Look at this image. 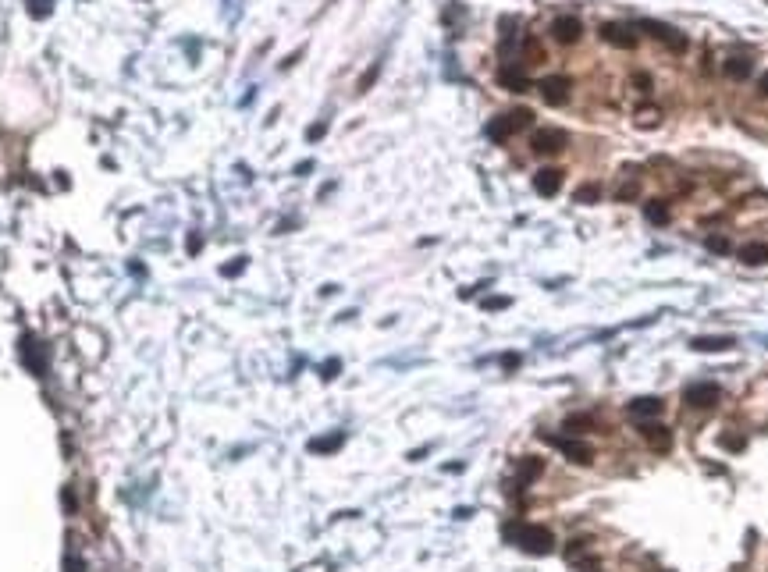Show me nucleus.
<instances>
[{"label": "nucleus", "mask_w": 768, "mask_h": 572, "mask_svg": "<svg viewBox=\"0 0 768 572\" xmlns=\"http://www.w3.org/2000/svg\"><path fill=\"white\" fill-rule=\"evenodd\" d=\"M708 249H711V252H729V238H722V235H711V238H708Z\"/></svg>", "instance_id": "26"}, {"label": "nucleus", "mask_w": 768, "mask_h": 572, "mask_svg": "<svg viewBox=\"0 0 768 572\" xmlns=\"http://www.w3.org/2000/svg\"><path fill=\"white\" fill-rule=\"evenodd\" d=\"M306 135H310V139H321V135H324V125H313V128H310Z\"/></svg>", "instance_id": "36"}, {"label": "nucleus", "mask_w": 768, "mask_h": 572, "mask_svg": "<svg viewBox=\"0 0 768 572\" xmlns=\"http://www.w3.org/2000/svg\"><path fill=\"white\" fill-rule=\"evenodd\" d=\"M534 189H538L541 196H559V189H562V171H559V167H541V171L534 174Z\"/></svg>", "instance_id": "10"}, {"label": "nucleus", "mask_w": 768, "mask_h": 572, "mask_svg": "<svg viewBox=\"0 0 768 572\" xmlns=\"http://www.w3.org/2000/svg\"><path fill=\"white\" fill-rule=\"evenodd\" d=\"M530 121H534V114H530L527 107H520V111H508V114H501V118H494V121L487 125V139H494V142H505L508 135H516V132L530 128Z\"/></svg>", "instance_id": "2"}, {"label": "nucleus", "mask_w": 768, "mask_h": 572, "mask_svg": "<svg viewBox=\"0 0 768 572\" xmlns=\"http://www.w3.org/2000/svg\"><path fill=\"white\" fill-rule=\"evenodd\" d=\"M757 89H761V96H768V72L761 75V82H757Z\"/></svg>", "instance_id": "37"}, {"label": "nucleus", "mask_w": 768, "mask_h": 572, "mask_svg": "<svg viewBox=\"0 0 768 572\" xmlns=\"http://www.w3.org/2000/svg\"><path fill=\"white\" fill-rule=\"evenodd\" d=\"M508 306V299L505 296H494V299H484V310H505Z\"/></svg>", "instance_id": "30"}, {"label": "nucleus", "mask_w": 768, "mask_h": 572, "mask_svg": "<svg viewBox=\"0 0 768 572\" xmlns=\"http://www.w3.org/2000/svg\"><path fill=\"white\" fill-rule=\"evenodd\" d=\"M541 441L555 444L569 462H580V466H591V462H594V448L584 444V441H577V437H552V434H541Z\"/></svg>", "instance_id": "3"}, {"label": "nucleus", "mask_w": 768, "mask_h": 572, "mask_svg": "<svg viewBox=\"0 0 768 572\" xmlns=\"http://www.w3.org/2000/svg\"><path fill=\"white\" fill-rule=\"evenodd\" d=\"M338 370H342V363H338V359H331V363H324V366H321V377H324V381H331V377H338Z\"/></svg>", "instance_id": "28"}, {"label": "nucleus", "mask_w": 768, "mask_h": 572, "mask_svg": "<svg viewBox=\"0 0 768 572\" xmlns=\"http://www.w3.org/2000/svg\"><path fill=\"white\" fill-rule=\"evenodd\" d=\"M722 72L729 75V79H736V82H743L750 72H754V61L750 57H729L725 65H722Z\"/></svg>", "instance_id": "16"}, {"label": "nucleus", "mask_w": 768, "mask_h": 572, "mask_svg": "<svg viewBox=\"0 0 768 572\" xmlns=\"http://www.w3.org/2000/svg\"><path fill=\"white\" fill-rule=\"evenodd\" d=\"M498 82L508 89V93H527V75L520 68H501L498 72Z\"/></svg>", "instance_id": "14"}, {"label": "nucleus", "mask_w": 768, "mask_h": 572, "mask_svg": "<svg viewBox=\"0 0 768 572\" xmlns=\"http://www.w3.org/2000/svg\"><path fill=\"white\" fill-rule=\"evenodd\" d=\"M342 441H345V434H342V430H335V434H328V437H313V441H310V452H317V455H328V452H338V448H342Z\"/></svg>", "instance_id": "17"}, {"label": "nucleus", "mask_w": 768, "mask_h": 572, "mask_svg": "<svg viewBox=\"0 0 768 572\" xmlns=\"http://www.w3.org/2000/svg\"><path fill=\"white\" fill-rule=\"evenodd\" d=\"M658 413H662V398H655V395H640L630 402V416H637V420H651Z\"/></svg>", "instance_id": "12"}, {"label": "nucleus", "mask_w": 768, "mask_h": 572, "mask_svg": "<svg viewBox=\"0 0 768 572\" xmlns=\"http://www.w3.org/2000/svg\"><path fill=\"white\" fill-rule=\"evenodd\" d=\"M552 36H555L562 47H569V43H577V40L584 36V26H580V18H573V15H562V18H555V22H552Z\"/></svg>", "instance_id": "8"}, {"label": "nucleus", "mask_w": 768, "mask_h": 572, "mask_svg": "<svg viewBox=\"0 0 768 572\" xmlns=\"http://www.w3.org/2000/svg\"><path fill=\"white\" fill-rule=\"evenodd\" d=\"M743 437L740 434H722V448H729V452H743Z\"/></svg>", "instance_id": "25"}, {"label": "nucleus", "mask_w": 768, "mask_h": 572, "mask_svg": "<svg viewBox=\"0 0 768 572\" xmlns=\"http://www.w3.org/2000/svg\"><path fill=\"white\" fill-rule=\"evenodd\" d=\"M630 196H637V185H623L619 189V199H630Z\"/></svg>", "instance_id": "35"}, {"label": "nucleus", "mask_w": 768, "mask_h": 572, "mask_svg": "<svg viewBox=\"0 0 768 572\" xmlns=\"http://www.w3.org/2000/svg\"><path fill=\"white\" fill-rule=\"evenodd\" d=\"M530 146H534V153H559V150H566V132H559V128H541V132H534Z\"/></svg>", "instance_id": "9"}, {"label": "nucleus", "mask_w": 768, "mask_h": 572, "mask_svg": "<svg viewBox=\"0 0 768 572\" xmlns=\"http://www.w3.org/2000/svg\"><path fill=\"white\" fill-rule=\"evenodd\" d=\"M640 29H644V33H651V36H655L658 43H665V47H669L672 54H683V50L690 47V43H686V36H683L679 29L665 26V22H640Z\"/></svg>", "instance_id": "4"}, {"label": "nucleus", "mask_w": 768, "mask_h": 572, "mask_svg": "<svg viewBox=\"0 0 768 572\" xmlns=\"http://www.w3.org/2000/svg\"><path fill=\"white\" fill-rule=\"evenodd\" d=\"M22 356H26L29 370L43 377V359H40V352H36V342H33V338H26V342H22Z\"/></svg>", "instance_id": "20"}, {"label": "nucleus", "mask_w": 768, "mask_h": 572, "mask_svg": "<svg viewBox=\"0 0 768 572\" xmlns=\"http://www.w3.org/2000/svg\"><path fill=\"white\" fill-rule=\"evenodd\" d=\"M644 213H647V220H651V224H669V206H665V203H658V199H651V203L644 206Z\"/></svg>", "instance_id": "21"}, {"label": "nucleus", "mask_w": 768, "mask_h": 572, "mask_svg": "<svg viewBox=\"0 0 768 572\" xmlns=\"http://www.w3.org/2000/svg\"><path fill=\"white\" fill-rule=\"evenodd\" d=\"M718 398H722V388H718V384H690V388L683 391V402H686L690 409H711V405H718Z\"/></svg>", "instance_id": "6"}, {"label": "nucleus", "mask_w": 768, "mask_h": 572, "mask_svg": "<svg viewBox=\"0 0 768 572\" xmlns=\"http://www.w3.org/2000/svg\"><path fill=\"white\" fill-rule=\"evenodd\" d=\"M640 434H644V441H647L651 448H658V452H669V448H672V434H669V427H662V423H644Z\"/></svg>", "instance_id": "11"}, {"label": "nucleus", "mask_w": 768, "mask_h": 572, "mask_svg": "<svg viewBox=\"0 0 768 572\" xmlns=\"http://www.w3.org/2000/svg\"><path fill=\"white\" fill-rule=\"evenodd\" d=\"M637 86H640V93H651V79L647 75H637Z\"/></svg>", "instance_id": "34"}, {"label": "nucleus", "mask_w": 768, "mask_h": 572, "mask_svg": "<svg viewBox=\"0 0 768 572\" xmlns=\"http://www.w3.org/2000/svg\"><path fill=\"white\" fill-rule=\"evenodd\" d=\"M601 40L612 43V47H619V50H633V47H637V33H633L630 26H619V22L601 26Z\"/></svg>", "instance_id": "7"}, {"label": "nucleus", "mask_w": 768, "mask_h": 572, "mask_svg": "<svg viewBox=\"0 0 768 572\" xmlns=\"http://www.w3.org/2000/svg\"><path fill=\"white\" fill-rule=\"evenodd\" d=\"M538 93H541V100L548 107H562L569 100V79L566 75H548V79L538 82Z\"/></svg>", "instance_id": "5"}, {"label": "nucleus", "mask_w": 768, "mask_h": 572, "mask_svg": "<svg viewBox=\"0 0 768 572\" xmlns=\"http://www.w3.org/2000/svg\"><path fill=\"white\" fill-rule=\"evenodd\" d=\"M637 118H640V121H637L640 128H651V125H658V121H662V111H655V107H644Z\"/></svg>", "instance_id": "23"}, {"label": "nucleus", "mask_w": 768, "mask_h": 572, "mask_svg": "<svg viewBox=\"0 0 768 572\" xmlns=\"http://www.w3.org/2000/svg\"><path fill=\"white\" fill-rule=\"evenodd\" d=\"M377 72H381V65H374V68H370V72H367L363 79H360V93H367V89H370V82L377 79Z\"/></svg>", "instance_id": "29"}, {"label": "nucleus", "mask_w": 768, "mask_h": 572, "mask_svg": "<svg viewBox=\"0 0 768 572\" xmlns=\"http://www.w3.org/2000/svg\"><path fill=\"white\" fill-rule=\"evenodd\" d=\"M573 203H584V206H591V203H601V185H580L577 192H573Z\"/></svg>", "instance_id": "19"}, {"label": "nucleus", "mask_w": 768, "mask_h": 572, "mask_svg": "<svg viewBox=\"0 0 768 572\" xmlns=\"http://www.w3.org/2000/svg\"><path fill=\"white\" fill-rule=\"evenodd\" d=\"M690 349L694 352H725V349H733V338H694Z\"/></svg>", "instance_id": "18"}, {"label": "nucleus", "mask_w": 768, "mask_h": 572, "mask_svg": "<svg viewBox=\"0 0 768 572\" xmlns=\"http://www.w3.org/2000/svg\"><path fill=\"white\" fill-rule=\"evenodd\" d=\"M740 259H743L747 267H761V263H768V245H764V242H747V245L740 249Z\"/></svg>", "instance_id": "15"}, {"label": "nucleus", "mask_w": 768, "mask_h": 572, "mask_svg": "<svg viewBox=\"0 0 768 572\" xmlns=\"http://www.w3.org/2000/svg\"><path fill=\"white\" fill-rule=\"evenodd\" d=\"M505 537L516 540L527 554H552L555 551V537L548 526H534V522H520V526H505Z\"/></svg>", "instance_id": "1"}, {"label": "nucleus", "mask_w": 768, "mask_h": 572, "mask_svg": "<svg viewBox=\"0 0 768 572\" xmlns=\"http://www.w3.org/2000/svg\"><path fill=\"white\" fill-rule=\"evenodd\" d=\"M242 270H245V256H238L235 263H228L221 274H224V277H235V274H242Z\"/></svg>", "instance_id": "27"}, {"label": "nucleus", "mask_w": 768, "mask_h": 572, "mask_svg": "<svg viewBox=\"0 0 768 572\" xmlns=\"http://www.w3.org/2000/svg\"><path fill=\"white\" fill-rule=\"evenodd\" d=\"M541 473H545V462L534 459V455H523V459L516 462V483H520V487L530 483V480H538Z\"/></svg>", "instance_id": "13"}, {"label": "nucleus", "mask_w": 768, "mask_h": 572, "mask_svg": "<svg viewBox=\"0 0 768 572\" xmlns=\"http://www.w3.org/2000/svg\"><path fill=\"white\" fill-rule=\"evenodd\" d=\"M29 15H33V18L50 15V0H29Z\"/></svg>", "instance_id": "24"}, {"label": "nucleus", "mask_w": 768, "mask_h": 572, "mask_svg": "<svg viewBox=\"0 0 768 572\" xmlns=\"http://www.w3.org/2000/svg\"><path fill=\"white\" fill-rule=\"evenodd\" d=\"M591 423H594L591 416H569V420H566V434H584Z\"/></svg>", "instance_id": "22"}, {"label": "nucleus", "mask_w": 768, "mask_h": 572, "mask_svg": "<svg viewBox=\"0 0 768 572\" xmlns=\"http://www.w3.org/2000/svg\"><path fill=\"white\" fill-rule=\"evenodd\" d=\"M501 366H505V370H516V366H520V356H512V352L501 356Z\"/></svg>", "instance_id": "33"}, {"label": "nucleus", "mask_w": 768, "mask_h": 572, "mask_svg": "<svg viewBox=\"0 0 768 572\" xmlns=\"http://www.w3.org/2000/svg\"><path fill=\"white\" fill-rule=\"evenodd\" d=\"M65 568H68V572H82L86 565H82V558H72V554H68V558H65Z\"/></svg>", "instance_id": "31"}, {"label": "nucleus", "mask_w": 768, "mask_h": 572, "mask_svg": "<svg viewBox=\"0 0 768 572\" xmlns=\"http://www.w3.org/2000/svg\"><path fill=\"white\" fill-rule=\"evenodd\" d=\"M185 249H189V252H199V249H203V238H199V235H189Z\"/></svg>", "instance_id": "32"}]
</instances>
